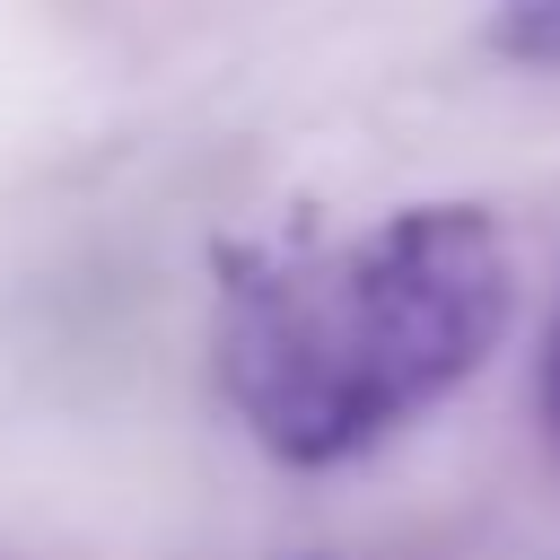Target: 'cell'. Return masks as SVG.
Here are the masks:
<instances>
[{"label": "cell", "instance_id": "cell-2", "mask_svg": "<svg viewBox=\"0 0 560 560\" xmlns=\"http://www.w3.org/2000/svg\"><path fill=\"white\" fill-rule=\"evenodd\" d=\"M490 44L508 61H525V70H560V0H499Z\"/></svg>", "mask_w": 560, "mask_h": 560}, {"label": "cell", "instance_id": "cell-3", "mask_svg": "<svg viewBox=\"0 0 560 560\" xmlns=\"http://www.w3.org/2000/svg\"><path fill=\"white\" fill-rule=\"evenodd\" d=\"M542 411H551V438H560V332H551V368H542Z\"/></svg>", "mask_w": 560, "mask_h": 560}, {"label": "cell", "instance_id": "cell-1", "mask_svg": "<svg viewBox=\"0 0 560 560\" xmlns=\"http://www.w3.org/2000/svg\"><path fill=\"white\" fill-rule=\"evenodd\" d=\"M508 236L472 201L394 210L350 254L236 289L228 385L280 464H341L446 402L508 332Z\"/></svg>", "mask_w": 560, "mask_h": 560}]
</instances>
